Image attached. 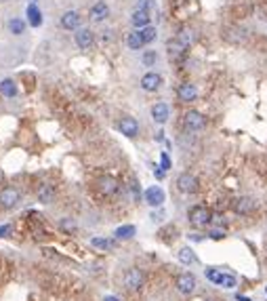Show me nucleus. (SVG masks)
I'll list each match as a JSON object with an SVG mask.
<instances>
[{
    "mask_svg": "<svg viewBox=\"0 0 267 301\" xmlns=\"http://www.w3.org/2000/svg\"><path fill=\"white\" fill-rule=\"evenodd\" d=\"M198 177L192 175V173H181V175L177 177V189L181 194H196L198 192Z\"/></svg>",
    "mask_w": 267,
    "mask_h": 301,
    "instance_id": "6",
    "label": "nucleus"
},
{
    "mask_svg": "<svg viewBox=\"0 0 267 301\" xmlns=\"http://www.w3.org/2000/svg\"><path fill=\"white\" fill-rule=\"evenodd\" d=\"M210 238H213V240H221V238H225V232H223V229H210Z\"/></svg>",
    "mask_w": 267,
    "mask_h": 301,
    "instance_id": "33",
    "label": "nucleus"
},
{
    "mask_svg": "<svg viewBox=\"0 0 267 301\" xmlns=\"http://www.w3.org/2000/svg\"><path fill=\"white\" fill-rule=\"evenodd\" d=\"M179 261H181L183 265H194L196 261H198V257H196V253L190 249V247H183L181 251H179Z\"/></svg>",
    "mask_w": 267,
    "mask_h": 301,
    "instance_id": "25",
    "label": "nucleus"
},
{
    "mask_svg": "<svg viewBox=\"0 0 267 301\" xmlns=\"http://www.w3.org/2000/svg\"><path fill=\"white\" fill-rule=\"evenodd\" d=\"M74 40H76V44H78V49H82V51H91V49H93V44H95V32L89 30V28H80V30L76 32Z\"/></svg>",
    "mask_w": 267,
    "mask_h": 301,
    "instance_id": "8",
    "label": "nucleus"
},
{
    "mask_svg": "<svg viewBox=\"0 0 267 301\" xmlns=\"http://www.w3.org/2000/svg\"><path fill=\"white\" fill-rule=\"evenodd\" d=\"M162 86V76L156 74V72H147L143 78H141V89H143L145 93H154L158 91Z\"/></svg>",
    "mask_w": 267,
    "mask_h": 301,
    "instance_id": "11",
    "label": "nucleus"
},
{
    "mask_svg": "<svg viewBox=\"0 0 267 301\" xmlns=\"http://www.w3.org/2000/svg\"><path fill=\"white\" fill-rule=\"evenodd\" d=\"M167 51H168V55L172 59H177V57H181V55L187 51V46H183L181 42L177 40V38H170V40L167 42Z\"/></svg>",
    "mask_w": 267,
    "mask_h": 301,
    "instance_id": "21",
    "label": "nucleus"
},
{
    "mask_svg": "<svg viewBox=\"0 0 267 301\" xmlns=\"http://www.w3.org/2000/svg\"><path fill=\"white\" fill-rule=\"evenodd\" d=\"M122 284H124V289L127 291L137 293V291L143 289L145 276H143V272H141L139 267H129V270L124 272V276H122Z\"/></svg>",
    "mask_w": 267,
    "mask_h": 301,
    "instance_id": "2",
    "label": "nucleus"
},
{
    "mask_svg": "<svg viewBox=\"0 0 267 301\" xmlns=\"http://www.w3.org/2000/svg\"><path fill=\"white\" fill-rule=\"evenodd\" d=\"M150 21H152V17H150V11L135 9V13L131 15V23H133V26H135V30H143V28H147V26H150Z\"/></svg>",
    "mask_w": 267,
    "mask_h": 301,
    "instance_id": "17",
    "label": "nucleus"
},
{
    "mask_svg": "<svg viewBox=\"0 0 267 301\" xmlns=\"http://www.w3.org/2000/svg\"><path fill=\"white\" fill-rule=\"evenodd\" d=\"M154 6V0H137V9L141 11H150Z\"/></svg>",
    "mask_w": 267,
    "mask_h": 301,
    "instance_id": "32",
    "label": "nucleus"
},
{
    "mask_svg": "<svg viewBox=\"0 0 267 301\" xmlns=\"http://www.w3.org/2000/svg\"><path fill=\"white\" fill-rule=\"evenodd\" d=\"M112 34H114V32H109V30L103 32V36H101V42H103V44H105V42H112V38H114Z\"/></svg>",
    "mask_w": 267,
    "mask_h": 301,
    "instance_id": "34",
    "label": "nucleus"
},
{
    "mask_svg": "<svg viewBox=\"0 0 267 301\" xmlns=\"http://www.w3.org/2000/svg\"><path fill=\"white\" fill-rule=\"evenodd\" d=\"M118 129L122 131V135H127V137H137L139 135V122L135 120L133 116H124L120 122H118Z\"/></svg>",
    "mask_w": 267,
    "mask_h": 301,
    "instance_id": "12",
    "label": "nucleus"
},
{
    "mask_svg": "<svg viewBox=\"0 0 267 301\" xmlns=\"http://www.w3.org/2000/svg\"><path fill=\"white\" fill-rule=\"evenodd\" d=\"M139 32H141V38H143L145 44H152L156 40V36H158V32H156V28H152V26H147V28L139 30Z\"/></svg>",
    "mask_w": 267,
    "mask_h": 301,
    "instance_id": "30",
    "label": "nucleus"
},
{
    "mask_svg": "<svg viewBox=\"0 0 267 301\" xmlns=\"http://www.w3.org/2000/svg\"><path fill=\"white\" fill-rule=\"evenodd\" d=\"M127 44H129V49H133V51H141V49H143L145 42H143V38H141V32L139 30L131 32V34L127 36Z\"/></svg>",
    "mask_w": 267,
    "mask_h": 301,
    "instance_id": "22",
    "label": "nucleus"
},
{
    "mask_svg": "<svg viewBox=\"0 0 267 301\" xmlns=\"http://www.w3.org/2000/svg\"><path fill=\"white\" fill-rule=\"evenodd\" d=\"M0 93H2L4 97L13 99L15 95H17V84H15V80H11V78H4V80L0 82Z\"/></svg>",
    "mask_w": 267,
    "mask_h": 301,
    "instance_id": "24",
    "label": "nucleus"
},
{
    "mask_svg": "<svg viewBox=\"0 0 267 301\" xmlns=\"http://www.w3.org/2000/svg\"><path fill=\"white\" fill-rule=\"evenodd\" d=\"M4 2H11V0H4Z\"/></svg>",
    "mask_w": 267,
    "mask_h": 301,
    "instance_id": "38",
    "label": "nucleus"
},
{
    "mask_svg": "<svg viewBox=\"0 0 267 301\" xmlns=\"http://www.w3.org/2000/svg\"><path fill=\"white\" fill-rule=\"evenodd\" d=\"M6 28H9V32L13 36H21V34H26V21H23L21 17H11L9 21H6Z\"/></svg>",
    "mask_w": 267,
    "mask_h": 301,
    "instance_id": "20",
    "label": "nucleus"
},
{
    "mask_svg": "<svg viewBox=\"0 0 267 301\" xmlns=\"http://www.w3.org/2000/svg\"><path fill=\"white\" fill-rule=\"evenodd\" d=\"M21 202V192L17 188H4L0 189V209H15Z\"/></svg>",
    "mask_w": 267,
    "mask_h": 301,
    "instance_id": "4",
    "label": "nucleus"
},
{
    "mask_svg": "<svg viewBox=\"0 0 267 301\" xmlns=\"http://www.w3.org/2000/svg\"><path fill=\"white\" fill-rule=\"evenodd\" d=\"M177 97H179V101H183V104H190V101H196V97H198V89H196V84H192V82H183V84H179V89H177Z\"/></svg>",
    "mask_w": 267,
    "mask_h": 301,
    "instance_id": "13",
    "label": "nucleus"
},
{
    "mask_svg": "<svg viewBox=\"0 0 267 301\" xmlns=\"http://www.w3.org/2000/svg\"><path fill=\"white\" fill-rule=\"evenodd\" d=\"M135 232H137L135 226H120L114 232V236H116L118 240H129V238H133V236H135Z\"/></svg>",
    "mask_w": 267,
    "mask_h": 301,
    "instance_id": "26",
    "label": "nucleus"
},
{
    "mask_svg": "<svg viewBox=\"0 0 267 301\" xmlns=\"http://www.w3.org/2000/svg\"><path fill=\"white\" fill-rule=\"evenodd\" d=\"M9 232H11V226H9V224L2 226V227H0V238H2V236H6Z\"/></svg>",
    "mask_w": 267,
    "mask_h": 301,
    "instance_id": "35",
    "label": "nucleus"
},
{
    "mask_svg": "<svg viewBox=\"0 0 267 301\" xmlns=\"http://www.w3.org/2000/svg\"><path fill=\"white\" fill-rule=\"evenodd\" d=\"M255 209H257V202L250 196H240L234 200V213H238V215H250Z\"/></svg>",
    "mask_w": 267,
    "mask_h": 301,
    "instance_id": "9",
    "label": "nucleus"
},
{
    "mask_svg": "<svg viewBox=\"0 0 267 301\" xmlns=\"http://www.w3.org/2000/svg\"><path fill=\"white\" fill-rule=\"evenodd\" d=\"M80 21H82V17H80V13L78 11H66L64 15H61V28L64 30H80Z\"/></svg>",
    "mask_w": 267,
    "mask_h": 301,
    "instance_id": "14",
    "label": "nucleus"
},
{
    "mask_svg": "<svg viewBox=\"0 0 267 301\" xmlns=\"http://www.w3.org/2000/svg\"><path fill=\"white\" fill-rule=\"evenodd\" d=\"M187 219H190V224L194 227H206V226L213 224V213H210V209L198 204V207L190 209V213H187Z\"/></svg>",
    "mask_w": 267,
    "mask_h": 301,
    "instance_id": "1",
    "label": "nucleus"
},
{
    "mask_svg": "<svg viewBox=\"0 0 267 301\" xmlns=\"http://www.w3.org/2000/svg\"><path fill=\"white\" fill-rule=\"evenodd\" d=\"M177 291L181 293V295H192V293L196 291V287H198V282H196V276L190 274V272H183L177 276V282H175Z\"/></svg>",
    "mask_w": 267,
    "mask_h": 301,
    "instance_id": "7",
    "label": "nucleus"
},
{
    "mask_svg": "<svg viewBox=\"0 0 267 301\" xmlns=\"http://www.w3.org/2000/svg\"><path fill=\"white\" fill-rule=\"evenodd\" d=\"M168 166H170L168 156H167V154H162V169H168Z\"/></svg>",
    "mask_w": 267,
    "mask_h": 301,
    "instance_id": "36",
    "label": "nucleus"
},
{
    "mask_svg": "<svg viewBox=\"0 0 267 301\" xmlns=\"http://www.w3.org/2000/svg\"><path fill=\"white\" fill-rule=\"evenodd\" d=\"M204 124H206V118H204L198 110H190V112L183 116V126H185V131H190V133L202 131Z\"/></svg>",
    "mask_w": 267,
    "mask_h": 301,
    "instance_id": "5",
    "label": "nucleus"
},
{
    "mask_svg": "<svg viewBox=\"0 0 267 301\" xmlns=\"http://www.w3.org/2000/svg\"><path fill=\"white\" fill-rule=\"evenodd\" d=\"M164 189L160 186H152V188H147L145 189V200L150 207H162V202H164Z\"/></svg>",
    "mask_w": 267,
    "mask_h": 301,
    "instance_id": "15",
    "label": "nucleus"
},
{
    "mask_svg": "<svg viewBox=\"0 0 267 301\" xmlns=\"http://www.w3.org/2000/svg\"><path fill=\"white\" fill-rule=\"evenodd\" d=\"M36 198H38V202H42V204H51L55 200V188L51 184H40L36 189Z\"/></svg>",
    "mask_w": 267,
    "mask_h": 301,
    "instance_id": "18",
    "label": "nucleus"
},
{
    "mask_svg": "<svg viewBox=\"0 0 267 301\" xmlns=\"http://www.w3.org/2000/svg\"><path fill=\"white\" fill-rule=\"evenodd\" d=\"M28 19H30V26L32 28H40L42 26V13L36 4H30L28 6Z\"/></svg>",
    "mask_w": 267,
    "mask_h": 301,
    "instance_id": "23",
    "label": "nucleus"
},
{
    "mask_svg": "<svg viewBox=\"0 0 267 301\" xmlns=\"http://www.w3.org/2000/svg\"><path fill=\"white\" fill-rule=\"evenodd\" d=\"M206 278L210 282L219 284V287H223V289H234L235 287V276L225 274L221 270H215V267H208V270H206Z\"/></svg>",
    "mask_w": 267,
    "mask_h": 301,
    "instance_id": "3",
    "label": "nucleus"
},
{
    "mask_svg": "<svg viewBox=\"0 0 267 301\" xmlns=\"http://www.w3.org/2000/svg\"><path fill=\"white\" fill-rule=\"evenodd\" d=\"M107 15H109V6H107V2H103V0L95 2L89 11V17L93 21H103V19H107Z\"/></svg>",
    "mask_w": 267,
    "mask_h": 301,
    "instance_id": "16",
    "label": "nucleus"
},
{
    "mask_svg": "<svg viewBox=\"0 0 267 301\" xmlns=\"http://www.w3.org/2000/svg\"><path fill=\"white\" fill-rule=\"evenodd\" d=\"M175 38H177V40L181 42L183 46H187V49H190V44L194 42V32H192L190 28H181V30H179V34H177Z\"/></svg>",
    "mask_w": 267,
    "mask_h": 301,
    "instance_id": "28",
    "label": "nucleus"
},
{
    "mask_svg": "<svg viewBox=\"0 0 267 301\" xmlns=\"http://www.w3.org/2000/svg\"><path fill=\"white\" fill-rule=\"evenodd\" d=\"M156 61H158V53L156 51H143L141 53V63H143L145 68L156 66Z\"/></svg>",
    "mask_w": 267,
    "mask_h": 301,
    "instance_id": "29",
    "label": "nucleus"
},
{
    "mask_svg": "<svg viewBox=\"0 0 267 301\" xmlns=\"http://www.w3.org/2000/svg\"><path fill=\"white\" fill-rule=\"evenodd\" d=\"M91 244L95 249H99V251H112V247H114V242L109 240V238H103V236H93Z\"/></svg>",
    "mask_w": 267,
    "mask_h": 301,
    "instance_id": "27",
    "label": "nucleus"
},
{
    "mask_svg": "<svg viewBox=\"0 0 267 301\" xmlns=\"http://www.w3.org/2000/svg\"><path fill=\"white\" fill-rule=\"evenodd\" d=\"M103 301H118V297H114V295H107Z\"/></svg>",
    "mask_w": 267,
    "mask_h": 301,
    "instance_id": "37",
    "label": "nucleus"
},
{
    "mask_svg": "<svg viewBox=\"0 0 267 301\" xmlns=\"http://www.w3.org/2000/svg\"><path fill=\"white\" fill-rule=\"evenodd\" d=\"M97 188H99V192L107 196V198H112L118 194V189H120V186H118V181L112 177V175H105V177H101L97 181Z\"/></svg>",
    "mask_w": 267,
    "mask_h": 301,
    "instance_id": "10",
    "label": "nucleus"
},
{
    "mask_svg": "<svg viewBox=\"0 0 267 301\" xmlns=\"http://www.w3.org/2000/svg\"><path fill=\"white\" fill-rule=\"evenodd\" d=\"M152 118H154V122L164 124V122L168 120V106L164 104V101H158V104H154V108H152Z\"/></svg>",
    "mask_w": 267,
    "mask_h": 301,
    "instance_id": "19",
    "label": "nucleus"
},
{
    "mask_svg": "<svg viewBox=\"0 0 267 301\" xmlns=\"http://www.w3.org/2000/svg\"><path fill=\"white\" fill-rule=\"evenodd\" d=\"M61 227H64L66 229V232H69V234H72V232H76V229H78V226H76V221H72V219H61V224H59Z\"/></svg>",
    "mask_w": 267,
    "mask_h": 301,
    "instance_id": "31",
    "label": "nucleus"
}]
</instances>
